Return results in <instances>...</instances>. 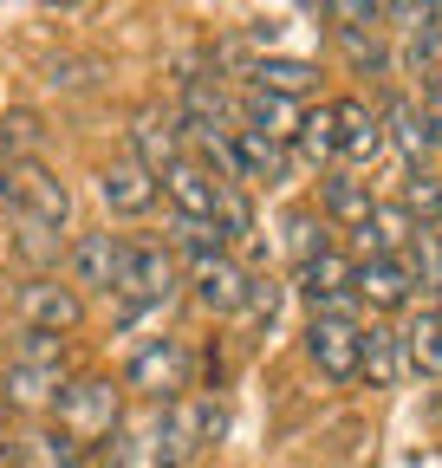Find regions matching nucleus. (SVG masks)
Returning <instances> with one entry per match:
<instances>
[{"label":"nucleus","mask_w":442,"mask_h":468,"mask_svg":"<svg viewBox=\"0 0 442 468\" xmlns=\"http://www.w3.org/2000/svg\"><path fill=\"white\" fill-rule=\"evenodd\" d=\"M46 150V117L33 104H7L0 117V163H33Z\"/></svg>","instance_id":"25"},{"label":"nucleus","mask_w":442,"mask_h":468,"mask_svg":"<svg viewBox=\"0 0 442 468\" xmlns=\"http://www.w3.org/2000/svg\"><path fill=\"white\" fill-rule=\"evenodd\" d=\"M7 189H14V215H26V221H39L52 234L72 221V189L59 183V169H46L39 156L33 163H7Z\"/></svg>","instance_id":"6"},{"label":"nucleus","mask_w":442,"mask_h":468,"mask_svg":"<svg viewBox=\"0 0 442 468\" xmlns=\"http://www.w3.org/2000/svg\"><path fill=\"white\" fill-rule=\"evenodd\" d=\"M241 117H247L241 131H254V137H267V144H293V131H300V104H293V98H273V91H260V85H247Z\"/></svg>","instance_id":"19"},{"label":"nucleus","mask_w":442,"mask_h":468,"mask_svg":"<svg viewBox=\"0 0 442 468\" xmlns=\"http://www.w3.org/2000/svg\"><path fill=\"white\" fill-rule=\"evenodd\" d=\"M14 228H20V254H26L33 267H46V261H59V234H52V228L26 221V215H14Z\"/></svg>","instance_id":"36"},{"label":"nucleus","mask_w":442,"mask_h":468,"mask_svg":"<svg viewBox=\"0 0 442 468\" xmlns=\"http://www.w3.org/2000/svg\"><path fill=\"white\" fill-rule=\"evenodd\" d=\"M319 215H325V228H364V215H371V189L358 183L352 169L325 176V183H319Z\"/></svg>","instance_id":"21"},{"label":"nucleus","mask_w":442,"mask_h":468,"mask_svg":"<svg viewBox=\"0 0 442 468\" xmlns=\"http://www.w3.org/2000/svg\"><path fill=\"white\" fill-rule=\"evenodd\" d=\"M124 254H131V241L124 234H79L72 241V254H66V267H72V286H91V292H118V280H124Z\"/></svg>","instance_id":"10"},{"label":"nucleus","mask_w":442,"mask_h":468,"mask_svg":"<svg viewBox=\"0 0 442 468\" xmlns=\"http://www.w3.org/2000/svg\"><path fill=\"white\" fill-rule=\"evenodd\" d=\"M404 208H410V221L436 228V215H442V176H436V169H416V176H410V189H404Z\"/></svg>","instance_id":"33"},{"label":"nucleus","mask_w":442,"mask_h":468,"mask_svg":"<svg viewBox=\"0 0 442 468\" xmlns=\"http://www.w3.org/2000/svg\"><path fill=\"white\" fill-rule=\"evenodd\" d=\"M352 292H358V306H371V313H404L416 300V280H410L404 261L371 254V261H352Z\"/></svg>","instance_id":"11"},{"label":"nucleus","mask_w":442,"mask_h":468,"mask_svg":"<svg viewBox=\"0 0 442 468\" xmlns=\"http://www.w3.org/2000/svg\"><path fill=\"white\" fill-rule=\"evenodd\" d=\"M228 169H235V189H273V183H287V144H267L254 131H228Z\"/></svg>","instance_id":"12"},{"label":"nucleus","mask_w":442,"mask_h":468,"mask_svg":"<svg viewBox=\"0 0 442 468\" xmlns=\"http://www.w3.org/2000/svg\"><path fill=\"white\" fill-rule=\"evenodd\" d=\"M436 319H442V286H436Z\"/></svg>","instance_id":"40"},{"label":"nucleus","mask_w":442,"mask_h":468,"mask_svg":"<svg viewBox=\"0 0 442 468\" xmlns=\"http://www.w3.org/2000/svg\"><path fill=\"white\" fill-rule=\"evenodd\" d=\"M332 111H339V156H345L352 169H371L384 150H391V144H384V117H377L371 104H358V98H339Z\"/></svg>","instance_id":"16"},{"label":"nucleus","mask_w":442,"mask_h":468,"mask_svg":"<svg viewBox=\"0 0 442 468\" xmlns=\"http://www.w3.org/2000/svg\"><path fill=\"white\" fill-rule=\"evenodd\" d=\"M410 234H416V221H410V208H404V202H371L364 228H352V241H358V254H364V261H371V254L404 261Z\"/></svg>","instance_id":"17"},{"label":"nucleus","mask_w":442,"mask_h":468,"mask_svg":"<svg viewBox=\"0 0 442 468\" xmlns=\"http://www.w3.org/2000/svg\"><path fill=\"white\" fill-rule=\"evenodd\" d=\"M339 52L352 58V72H358V79H384V72L397 66V52L384 46L377 33H339Z\"/></svg>","instance_id":"30"},{"label":"nucleus","mask_w":442,"mask_h":468,"mask_svg":"<svg viewBox=\"0 0 442 468\" xmlns=\"http://www.w3.org/2000/svg\"><path fill=\"white\" fill-rule=\"evenodd\" d=\"M72 371L66 365H7V378H0V397H7V410H46L52 397H59Z\"/></svg>","instance_id":"20"},{"label":"nucleus","mask_w":442,"mask_h":468,"mask_svg":"<svg viewBox=\"0 0 442 468\" xmlns=\"http://www.w3.org/2000/svg\"><path fill=\"white\" fill-rule=\"evenodd\" d=\"M14 313L26 332H52V338H72L85 325V300H79V286H59L52 273H33L20 292H14Z\"/></svg>","instance_id":"5"},{"label":"nucleus","mask_w":442,"mask_h":468,"mask_svg":"<svg viewBox=\"0 0 442 468\" xmlns=\"http://www.w3.org/2000/svg\"><path fill=\"white\" fill-rule=\"evenodd\" d=\"M0 221H14V189H7V163H0Z\"/></svg>","instance_id":"38"},{"label":"nucleus","mask_w":442,"mask_h":468,"mask_svg":"<svg viewBox=\"0 0 442 468\" xmlns=\"http://www.w3.org/2000/svg\"><path fill=\"white\" fill-rule=\"evenodd\" d=\"M247 267L235 261V254H221V261H202L195 267V306L208 313V319H235L241 306H247Z\"/></svg>","instance_id":"15"},{"label":"nucleus","mask_w":442,"mask_h":468,"mask_svg":"<svg viewBox=\"0 0 442 468\" xmlns=\"http://www.w3.org/2000/svg\"><path fill=\"white\" fill-rule=\"evenodd\" d=\"M287 248H293V267L312 261V254H325V215L319 208H293L287 215Z\"/></svg>","instance_id":"32"},{"label":"nucleus","mask_w":442,"mask_h":468,"mask_svg":"<svg viewBox=\"0 0 442 468\" xmlns=\"http://www.w3.org/2000/svg\"><path fill=\"white\" fill-rule=\"evenodd\" d=\"M14 468H85V442H72L66 430H26L14 442Z\"/></svg>","instance_id":"23"},{"label":"nucleus","mask_w":442,"mask_h":468,"mask_svg":"<svg viewBox=\"0 0 442 468\" xmlns=\"http://www.w3.org/2000/svg\"><path fill=\"white\" fill-rule=\"evenodd\" d=\"M228 436V410L221 397H176L163 403V423H156V468H189L202 449H215Z\"/></svg>","instance_id":"2"},{"label":"nucleus","mask_w":442,"mask_h":468,"mask_svg":"<svg viewBox=\"0 0 442 468\" xmlns=\"http://www.w3.org/2000/svg\"><path fill=\"white\" fill-rule=\"evenodd\" d=\"M377 117H384V144H397V150H404V156L423 169V156L436 150V144H429V124H423V104L397 98L391 111H377Z\"/></svg>","instance_id":"26"},{"label":"nucleus","mask_w":442,"mask_h":468,"mask_svg":"<svg viewBox=\"0 0 442 468\" xmlns=\"http://www.w3.org/2000/svg\"><path fill=\"white\" fill-rule=\"evenodd\" d=\"M46 410H52V430H66L72 442L91 449L110 430H124V384L118 378H66Z\"/></svg>","instance_id":"1"},{"label":"nucleus","mask_w":442,"mask_h":468,"mask_svg":"<svg viewBox=\"0 0 442 468\" xmlns=\"http://www.w3.org/2000/svg\"><path fill=\"white\" fill-rule=\"evenodd\" d=\"M377 27H391L397 39L436 33V20H429V0H384V20H377Z\"/></svg>","instance_id":"34"},{"label":"nucleus","mask_w":442,"mask_h":468,"mask_svg":"<svg viewBox=\"0 0 442 468\" xmlns=\"http://www.w3.org/2000/svg\"><path fill=\"white\" fill-rule=\"evenodd\" d=\"M124 390L156 397V403L189 397V345L183 338H150L137 358H131V371H124Z\"/></svg>","instance_id":"7"},{"label":"nucleus","mask_w":442,"mask_h":468,"mask_svg":"<svg viewBox=\"0 0 442 468\" xmlns=\"http://www.w3.org/2000/svg\"><path fill=\"white\" fill-rule=\"evenodd\" d=\"M170 254H189L195 267H202V261H221V254H228V234H221V221L170 215Z\"/></svg>","instance_id":"27"},{"label":"nucleus","mask_w":442,"mask_h":468,"mask_svg":"<svg viewBox=\"0 0 442 468\" xmlns=\"http://www.w3.org/2000/svg\"><path fill=\"white\" fill-rule=\"evenodd\" d=\"M46 79L59 85V91H91L98 66H91V58H52V66H46Z\"/></svg>","instance_id":"37"},{"label":"nucleus","mask_w":442,"mask_h":468,"mask_svg":"<svg viewBox=\"0 0 442 468\" xmlns=\"http://www.w3.org/2000/svg\"><path fill=\"white\" fill-rule=\"evenodd\" d=\"M358 378H371L377 390H391L404 378V351H397V332L391 325H364L358 332Z\"/></svg>","instance_id":"24"},{"label":"nucleus","mask_w":442,"mask_h":468,"mask_svg":"<svg viewBox=\"0 0 442 468\" xmlns=\"http://www.w3.org/2000/svg\"><path fill=\"white\" fill-rule=\"evenodd\" d=\"M156 189L170 196V208H176V215H189V221H215V202H221V176H215L208 163H189V156H176L170 169L156 176Z\"/></svg>","instance_id":"13"},{"label":"nucleus","mask_w":442,"mask_h":468,"mask_svg":"<svg viewBox=\"0 0 442 468\" xmlns=\"http://www.w3.org/2000/svg\"><path fill=\"white\" fill-rule=\"evenodd\" d=\"M404 267H410V280H416V286H429V292L442 286V234H436V228H423V221H416L410 248H404Z\"/></svg>","instance_id":"29"},{"label":"nucleus","mask_w":442,"mask_h":468,"mask_svg":"<svg viewBox=\"0 0 442 468\" xmlns=\"http://www.w3.org/2000/svg\"><path fill=\"white\" fill-rule=\"evenodd\" d=\"M358 319H319L312 313V325H306V358L319 365V378H332V384H352L358 378Z\"/></svg>","instance_id":"9"},{"label":"nucleus","mask_w":442,"mask_h":468,"mask_svg":"<svg viewBox=\"0 0 442 468\" xmlns=\"http://www.w3.org/2000/svg\"><path fill=\"white\" fill-rule=\"evenodd\" d=\"M397 351H404V371L442 378V319H436V306H416L410 313V325L397 332Z\"/></svg>","instance_id":"18"},{"label":"nucleus","mask_w":442,"mask_h":468,"mask_svg":"<svg viewBox=\"0 0 442 468\" xmlns=\"http://www.w3.org/2000/svg\"><path fill=\"white\" fill-rule=\"evenodd\" d=\"M176 286H183V267H176L170 248H131L124 254V280H118V292H110V300H118V325H137L143 313L170 306Z\"/></svg>","instance_id":"3"},{"label":"nucleus","mask_w":442,"mask_h":468,"mask_svg":"<svg viewBox=\"0 0 442 468\" xmlns=\"http://www.w3.org/2000/svg\"><path fill=\"white\" fill-rule=\"evenodd\" d=\"M156 176L137 163V156H118V163H104L98 169V202L110 208V215H150L156 208Z\"/></svg>","instance_id":"14"},{"label":"nucleus","mask_w":442,"mask_h":468,"mask_svg":"<svg viewBox=\"0 0 442 468\" xmlns=\"http://www.w3.org/2000/svg\"><path fill=\"white\" fill-rule=\"evenodd\" d=\"M293 286H300V300L319 313V319H358V292H352V261L339 248H325L312 261L293 267Z\"/></svg>","instance_id":"4"},{"label":"nucleus","mask_w":442,"mask_h":468,"mask_svg":"<svg viewBox=\"0 0 442 468\" xmlns=\"http://www.w3.org/2000/svg\"><path fill=\"white\" fill-rule=\"evenodd\" d=\"M137 449H143V442H137L131 430H110L104 442L85 449V468H137Z\"/></svg>","instance_id":"35"},{"label":"nucleus","mask_w":442,"mask_h":468,"mask_svg":"<svg viewBox=\"0 0 442 468\" xmlns=\"http://www.w3.org/2000/svg\"><path fill=\"white\" fill-rule=\"evenodd\" d=\"M0 423H7V397H0Z\"/></svg>","instance_id":"41"},{"label":"nucleus","mask_w":442,"mask_h":468,"mask_svg":"<svg viewBox=\"0 0 442 468\" xmlns=\"http://www.w3.org/2000/svg\"><path fill=\"white\" fill-rule=\"evenodd\" d=\"M293 144H300V156H306V163H332V156H339V111H332V104L300 111Z\"/></svg>","instance_id":"28"},{"label":"nucleus","mask_w":442,"mask_h":468,"mask_svg":"<svg viewBox=\"0 0 442 468\" xmlns=\"http://www.w3.org/2000/svg\"><path fill=\"white\" fill-rule=\"evenodd\" d=\"M131 156L150 176H163V169L183 156V117H176V104H143L131 117Z\"/></svg>","instance_id":"8"},{"label":"nucleus","mask_w":442,"mask_h":468,"mask_svg":"<svg viewBox=\"0 0 442 468\" xmlns=\"http://www.w3.org/2000/svg\"><path fill=\"white\" fill-rule=\"evenodd\" d=\"M247 79L260 85V91H273V98H306L312 85H319V66H312V58H280V52H267V58H254V66H247Z\"/></svg>","instance_id":"22"},{"label":"nucleus","mask_w":442,"mask_h":468,"mask_svg":"<svg viewBox=\"0 0 442 468\" xmlns=\"http://www.w3.org/2000/svg\"><path fill=\"white\" fill-rule=\"evenodd\" d=\"M7 365H66V371H72V338H52V332H26V325H20Z\"/></svg>","instance_id":"31"},{"label":"nucleus","mask_w":442,"mask_h":468,"mask_svg":"<svg viewBox=\"0 0 442 468\" xmlns=\"http://www.w3.org/2000/svg\"><path fill=\"white\" fill-rule=\"evenodd\" d=\"M39 7H59V14H72V7H79V0H39Z\"/></svg>","instance_id":"39"}]
</instances>
